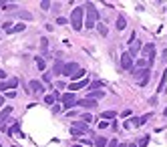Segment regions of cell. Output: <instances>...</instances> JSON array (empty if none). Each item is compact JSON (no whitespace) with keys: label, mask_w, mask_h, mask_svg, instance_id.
Returning a JSON list of instances; mask_svg holds the SVG:
<instances>
[{"label":"cell","mask_w":167,"mask_h":147,"mask_svg":"<svg viewBox=\"0 0 167 147\" xmlns=\"http://www.w3.org/2000/svg\"><path fill=\"white\" fill-rule=\"evenodd\" d=\"M83 16H85V8L79 6L71 12V24L74 30H83Z\"/></svg>","instance_id":"obj_1"},{"label":"cell","mask_w":167,"mask_h":147,"mask_svg":"<svg viewBox=\"0 0 167 147\" xmlns=\"http://www.w3.org/2000/svg\"><path fill=\"white\" fill-rule=\"evenodd\" d=\"M85 10H87V28H93L95 22L99 20V12H97V8H95L93 2H89L87 6H85Z\"/></svg>","instance_id":"obj_2"},{"label":"cell","mask_w":167,"mask_h":147,"mask_svg":"<svg viewBox=\"0 0 167 147\" xmlns=\"http://www.w3.org/2000/svg\"><path fill=\"white\" fill-rule=\"evenodd\" d=\"M133 77L137 79V85H139V87H145L149 83V77H151V69H141V71H135L133 69Z\"/></svg>","instance_id":"obj_3"},{"label":"cell","mask_w":167,"mask_h":147,"mask_svg":"<svg viewBox=\"0 0 167 147\" xmlns=\"http://www.w3.org/2000/svg\"><path fill=\"white\" fill-rule=\"evenodd\" d=\"M87 131H89V125L85 121H77V123H73V127H71V135H74V137L87 133Z\"/></svg>","instance_id":"obj_4"},{"label":"cell","mask_w":167,"mask_h":147,"mask_svg":"<svg viewBox=\"0 0 167 147\" xmlns=\"http://www.w3.org/2000/svg\"><path fill=\"white\" fill-rule=\"evenodd\" d=\"M141 51H143V54H145V60L149 63V67H153V60H155V44H145Z\"/></svg>","instance_id":"obj_5"},{"label":"cell","mask_w":167,"mask_h":147,"mask_svg":"<svg viewBox=\"0 0 167 147\" xmlns=\"http://www.w3.org/2000/svg\"><path fill=\"white\" fill-rule=\"evenodd\" d=\"M60 99H62V109H71L73 105H77V97H74L73 91H71V93H65Z\"/></svg>","instance_id":"obj_6"},{"label":"cell","mask_w":167,"mask_h":147,"mask_svg":"<svg viewBox=\"0 0 167 147\" xmlns=\"http://www.w3.org/2000/svg\"><path fill=\"white\" fill-rule=\"evenodd\" d=\"M121 67L125 71H133V57L129 53H123L121 54Z\"/></svg>","instance_id":"obj_7"},{"label":"cell","mask_w":167,"mask_h":147,"mask_svg":"<svg viewBox=\"0 0 167 147\" xmlns=\"http://www.w3.org/2000/svg\"><path fill=\"white\" fill-rule=\"evenodd\" d=\"M12 109H14V107L6 105V107L2 109V113H0V129H2V131H6V127H4V121H6L8 117H10V113H12Z\"/></svg>","instance_id":"obj_8"},{"label":"cell","mask_w":167,"mask_h":147,"mask_svg":"<svg viewBox=\"0 0 167 147\" xmlns=\"http://www.w3.org/2000/svg\"><path fill=\"white\" fill-rule=\"evenodd\" d=\"M77 71H79V65L71 60V63H67V65H65V69H62V75H65V77H73Z\"/></svg>","instance_id":"obj_9"},{"label":"cell","mask_w":167,"mask_h":147,"mask_svg":"<svg viewBox=\"0 0 167 147\" xmlns=\"http://www.w3.org/2000/svg\"><path fill=\"white\" fill-rule=\"evenodd\" d=\"M28 87H30L32 93H44V85L38 83V81H30V85H28Z\"/></svg>","instance_id":"obj_10"},{"label":"cell","mask_w":167,"mask_h":147,"mask_svg":"<svg viewBox=\"0 0 167 147\" xmlns=\"http://www.w3.org/2000/svg\"><path fill=\"white\" fill-rule=\"evenodd\" d=\"M87 85H89V79H83V81H77V83H71L68 89H71V91H79V89L87 87Z\"/></svg>","instance_id":"obj_11"},{"label":"cell","mask_w":167,"mask_h":147,"mask_svg":"<svg viewBox=\"0 0 167 147\" xmlns=\"http://www.w3.org/2000/svg\"><path fill=\"white\" fill-rule=\"evenodd\" d=\"M141 48H143V47H141V42H139L137 38H135V42H131V47H129V51H127V53L131 54V57H135V54L139 53Z\"/></svg>","instance_id":"obj_12"},{"label":"cell","mask_w":167,"mask_h":147,"mask_svg":"<svg viewBox=\"0 0 167 147\" xmlns=\"http://www.w3.org/2000/svg\"><path fill=\"white\" fill-rule=\"evenodd\" d=\"M79 107H87V109H95L97 107V101H91V99H83V101H77Z\"/></svg>","instance_id":"obj_13"},{"label":"cell","mask_w":167,"mask_h":147,"mask_svg":"<svg viewBox=\"0 0 167 147\" xmlns=\"http://www.w3.org/2000/svg\"><path fill=\"white\" fill-rule=\"evenodd\" d=\"M59 97H60V95L56 93V91H54V95H44V103H47V105H54Z\"/></svg>","instance_id":"obj_14"},{"label":"cell","mask_w":167,"mask_h":147,"mask_svg":"<svg viewBox=\"0 0 167 147\" xmlns=\"http://www.w3.org/2000/svg\"><path fill=\"white\" fill-rule=\"evenodd\" d=\"M24 22H18V24H14L12 28H10V30H6V34H12V32H22V30H24Z\"/></svg>","instance_id":"obj_15"},{"label":"cell","mask_w":167,"mask_h":147,"mask_svg":"<svg viewBox=\"0 0 167 147\" xmlns=\"http://www.w3.org/2000/svg\"><path fill=\"white\" fill-rule=\"evenodd\" d=\"M103 91H91V93H87V99H91V101H97V99H101L103 97Z\"/></svg>","instance_id":"obj_16"},{"label":"cell","mask_w":167,"mask_h":147,"mask_svg":"<svg viewBox=\"0 0 167 147\" xmlns=\"http://www.w3.org/2000/svg\"><path fill=\"white\" fill-rule=\"evenodd\" d=\"M16 85H18V79H16V77H12V79L6 81V89H10V91H14V89H16Z\"/></svg>","instance_id":"obj_17"},{"label":"cell","mask_w":167,"mask_h":147,"mask_svg":"<svg viewBox=\"0 0 167 147\" xmlns=\"http://www.w3.org/2000/svg\"><path fill=\"white\" fill-rule=\"evenodd\" d=\"M125 26H127L125 16H119V18H117V28H119V32H121V30H125Z\"/></svg>","instance_id":"obj_18"},{"label":"cell","mask_w":167,"mask_h":147,"mask_svg":"<svg viewBox=\"0 0 167 147\" xmlns=\"http://www.w3.org/2000/svg\"><path fill=\"white\" fill-rule=\"evenodd\" d=\"M83 77H85V71H83V69H79V71L71 77V81H74V83H77V81H83Z\"/></svg>","instance_id":"obj_19"},{"label":"cell","mask_w":167,"mask_h":147,"mask_svg":"<svg viewBox=\"0 0 167 147\" xmlns=\"http://www.w3.org/2000/svg\"><path fill=\"white\" fill-rule=\"evenodd\" d=\"M107 141H109V139H105V137H97L93 145H97V147H107V145H109Z\"/></svg>","instance_id":"obj_20"},{"label":"cell","mask_w":167,"mask_h":147,"mask_svg":"<svg viewBox=\"0 0 167 147\" xmlns=\"http://www.w3.org/2000/svg\"><path fill=\"white\" fill-rule=\"evenodd\" d=\"M20 16V18H24V20H32V14L28 12V10H20V12H16Z\"/></svg>","instance_id":"obj_21"},{"label":"cell","mask_w":167,"mask_h":147,"mask_svg":"<svg viewBox=\"0 0 167 147\" xmlns=\"http://www.w3.org/2000/svg\"><path fill=\"white\" fill-rule=\"evenodd\" d=\"M115 117H117V111H105V113H103V119H105V121L115 119Z\"/></svg>","instance_id":"obj_22"},{"label":"cell","mask_w":167,"mask_h":147,"mask_svg":"<svg viewBox=\"0 0 167 147\" xmlns=\"http://www.w3.org/2000/svg\"><path fill=\"white\" fill-rule=\"evenodd\" d=\"M62 69H65V65H62L60 60H56V63H54V73H56V75H62Z\"/></svg>","instance_id":"obj_23"},{"label":"cell","mask_w":167,"mask_h":147,"mask_svg":"<svg viewBox=\"0 0 167 147\" xmlns=\"http://www.w3.org/2000/svg\"><path fill=\"white\" fill-rule=\"evenodd\" d=\"M97 30H99V34H101V36H107V32H109V30H107V26H105L103 22H101L99 26H97Z\"/></svg>","instance_id":"obj_24"},{"label":"cell","mask_w":167,"mask_h":147,"mask_svg":"<svg viewBox=\"0 0 167 147\" xmlns=\"http://www.w3.org/2000/svg\"><path fill=\"white\" fill-rule=\"evenodd\" d=\"M8 133H10V135H16V133H20V125H18V123H14L12 127L8 129Z\"/></svg>","instance_id":"obj_25"},{"label":"cell","mask_w":167,"mask_h":147,"mask_svg":"<svg viewBox=\"0 0 167 147\" xmlns=\"http://www.w3.org/2000/svg\"><path fill=\"white\" fill-rule=\"evenodd\" d=\"M36 67H38V71H44V69H47V63H44V59H36Z\"/></svg>","instance_id":"obj_26"},{"label":"cell","mask_w":167,"mask_h":147,"mask_svg":"<svg viewBox=\"0 0 167 147\" xmlns=\"http://www.w3.org/2000/svg\"><path fill=\"white\" fill-rule=\"evenodd\" d=\"M107 147H125V145H123V143H119L117 139H109V145H107Z\"/></svg>","instance_id":"obj_27"},{"label":"cell","mask_w":167,"mask_h":147,"mask_svg":"<svg viewBox=\"0 0 167 147\" xmlns=\"http://www.w3.org/2000/svg\"><path fill=\"white\" fill-rule=\"evenodd\" d=\"M80 121H85V123H91V121H93V115L83 113V115H80Z\"/></svg>","instance_id":"obj_28"},{"label":"cell","mask_w":167,"mask_h":147,"mask_svg":"<svg viewBox=\"0 0 167 147\" xmlns=\"http://www.w3.org/2000/svg\"><path fill=\"white\" fill-rule=\"evenodd\" d=\"M165 81H167V73H165V71H163V77H161V83H159V89H157V91H159V93H161V91H163V85H165Z\"/></svg>","instance_id":"obj_29"},{"label":"cell","mask_w":167,"mask_h":147,"mask_svg":"<svg viewBox=\"0 0 167 147\" xmlns=\"http://www.w3.org/2000/svg\"><path fill=\"white\" fill-rule=\"evenodd\" d=\"M149 119H151V113H147V115H143V117H139V125H143V123H147Z\"/></svg>","instance_id":"obj_30"},{"label":"cell","mask_w":167,"mask_h":147,"mask_svg":"<svg viewBox=\"0 0 167 147\" xmlns=\"http://www.w3.org/2000/svg\"><path fill=\"white\" fill-rule=\"evenodd\" d=\"M149 143V135H145V137H141L139 139V147H145Z\"/></svg>","instance_id":"obj_31"},{"label":"cell","mask_w":167,"mask_h":147,"mask_svg":"<svg viewBox=\"0 0 167 147\" xmlns=\"http://www.w3.org/2000/svg\"><path fill=\"white\" fill-rule=\"evenodd\" d=\"M99 87H103V81H93V83H91V89H95V91Z\"/></svg>","instance_id":"obj_32"},{"label":"cell","mask_w":167,"mask_h":147,"mask_svg":"<svg viewBox=\"0 0 167 147\" xmlns=\"http://www.w3.org/2000/svg\"><path fill=\"white\" fill-rule=\"evenodd\" d=\"M40 8H42V10H48V8H50V2H48V0L40 2Z\"/></svg>","instance_id":"obj_33"},{"label":"cell","mask_w":167,"mask_h":147,"mask_svg":"<svg viewBox=\"0 0 167 147\" xmlns=\"http://www.w3.org/2000/svg\"><path fill=\"white\" fill-rule=\"evenodd\" d=\"M68 20L65 18V16H59V18H56V24H67Z\"/></svg>","instance_id":"obj_34"},{"label":"cell","mask_w":167,"mask_h":147,"mask_svg":"<svg viewBox=\"0 0 167 147\" xmlns=\"http://www.w3.org/2000/svg\"><path fill=\"white\" fill-rule=\"evenodd\" d=\"M50 79H53V77H50V73H44V75H42V81H44V83H50Z\"/></svg>","instance_id":"obj_35"},{"label":"cell","mask_w":167,"mask_h":147,"mask_svg":"<svg viewBox=\"0 0 167 147\" xmlns=\"http://www.w3.org/2000/svg\"><path fill=\"white\" fill-rule=\"evenodd\" d=\"M60 111H62V107H60V105H56V103H54V105H53V113H60Z\"/></svg>","instance_id":"obj_36"},{"label":"cell","mask_w":167,"mask_h":147,"mask_svg":"<svg viewBox=\"0 0 167 147\" xmlns=\"http://www.w3.org/2000/svg\"><path fill=\"white\" fill-rule=\"evenodd\" d=\"M131 113H133V111H131V109H125V111H123V113H121V117H131Z\"/></svg>","instance_id":"obj_37"},{"label":"cell","mask_w":167,"mask_h":147,"mask_svg":"<svg viewBox=\"0 0 167 147\" xmlns=\"http://www.w3.org/2000/svg\"><path fill=\"white\" fill-rule=\"evenodd\" d=\"M40 47H42V48H48V40H47V38H40Z\"/></svg>","instance_id":"obj_38"},{"label":"cell","mask_w":167,"mask_h":147,"mask_svg":"<svg viewBox=\"0 0 167 147\" xmlns=\"http://www.w3.org/2000/svg\"><path fill=\"white\" fill-rule=\"evenodd\" d=\"M99 127H101V129H105V127H109V123H107V121H105V119H101V123H99Z\"/></svg>","instance_id":"obj_39"},{"label":"cell","mask_w":167,"mask_h":147,"mask_svg":"<svg viewBox=\"0 0 167 147\" xmlns=\"http://www.w3.org/2000/svg\"><path fill=\"white\" fill-rule=\"evenodd\" d=\"M44 28H47L48 32H53V30H54V26H53V24H44Z\"/></svg>","instance_id":"obj_40"},{"label":"cell","mask_w":167,"mask_h":147,"mask_svg":"<svg viewBox=\"0 0 167 147\" xmlns=\"http://www.w3.org/2000/svg\"><path fill=\"white\" fill-rule=\"evenodd\" d=\"M6 97H10V99H12V97H16V91H8Z\"/></svg>","instance_id":"obj_41"},{"label":"cell","mask_w":167,"mask_h":147,"mask_svg":"<svg viewBox=\"0 0 167 147\" xmlns=\"http://www.w3.org/2000/svg\"><path fill=\"white\" fill-rule=\"evenodd\" d=\"M0 91H6V81H2V83H0Z\"/></svg>","instance_id":"obj_42"},{"label":"cell","mask_w":167,"mask_h":147,"mask_svg":"<svg viewBox=\"0 0 167 147\" xmlns=\"http://www.w3.org/2000/svg\"><path fill=\"white\" fill-rule=\"evenodd\" d=\"M0 79H2V81H6V73H4L2 69H0Z\"/></svg>","instance_id":"obj_43"},{"label":"cell","mask_w":167,"mask_h":147,"mask_svg":"<svg viewBox=\"0 0 167 147\" xmlns=\"http://www.w3.org/2000/svg\"><path fill=\"white\" fill-rule=\"evenodd\" d=\"M127 147H139V143H129Z\"/></svg>","instance_id":"obj_44"},{"label":"cell","mask_w":167,"mask_h":147,"mask_svg":"<svg viewBox=\"0 0 167 147\" xmlns=\"http://www.w3.org/2000/svg\"><path fill=\"white\" fill-rule=\"evenodd\" d=\"M2 103H4V97H2V95H0V107H2Z\"/></svg>","instance_id":"obj_45"},{"label":"cell","mask_w":167,"mask_h":147,"mask_svg":"<svg viewBox=\"0 0 167 147\" xmlns=\"http://www.w3.org/2000/svg\"><path fill=\"white\" fill-rule=\"evenodd\" d=\"M163 115H165V117H167V109H165V111H163Z\"/></svg>","instance_id":"obj_46"},{"label":"cell","mask_w":167,"mask_h":147,"mask_svg":"<svg viewBox=\"0 0 167 147\" xmlns=\"http://www.w3.org/2000/svg\"><path fill=\"white\" fill-rule=\"evenodd\" d=\"M0 6H4V2H0Z\"/></svg>","instance_id":"obj_47"},{"label":"cell","mask_w":167,"mask_h":147,"mask_svg":"<svg viewBox=\"0 0 167 147\" xmlns=\"http://www.w3.org/2000/svg\"><path fill=\"white\" fill-rule=\"evenodd\" d=\"M0 147H2V143H0Z\"/></svg>","instance_id":"obj_48"}]
</instances>
